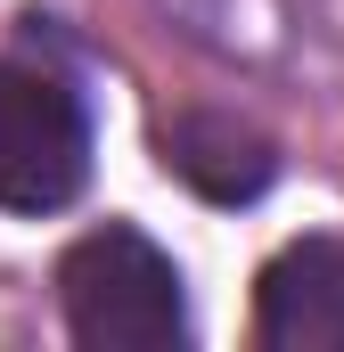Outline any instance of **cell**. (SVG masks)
Listing matches in <instances>:
<instances>
[{"label": "cell", "mask_w": 344, "mask_h": 352, "mask_svg": "<svg viewBox=\"0 0 344 352\" xmlns=\"http://www.w3.org/2000/svg\"><path fill=\"white\" fill-rule=\"evenodd\" d=\"M58 303L66 328L90 352H164L189 336V303H180V270L164 246H148L140 230L107 221L58 263Z\"/></svg>", "instance_id": "1"}, {"label": "cell", "mask_w": 344, "mask_h": 352, "mask_svg": "<svg viewBox=\"0 0 344 352\" xmlns=\"http://www.w3.org/2000/svg\"><path fill=\"white\" fill-rule=\"evenodd\" d=\"M90 173V123L74 90L33 66H0V205L58 213Z\"/></svg>", "instance_id": "2"}, {"label": "cell", "mask_w": 344, "mask_h": 352, "mask_svg": "<svg viewBox=\"0 0 344 352\" xmlns=\"http://www.w3.org/2000/svg\"><path fill=\"white\" fill-rule=\"evenodd\" d=\"M164 173H180L197 197H213V205H246V197H262V180H270V148H262L255 131L222 123V115H180L164 131Z\"/></svg>", "instance_id": "4"}, {"label": "cell", "mask_w": 344, "mask_h": 352, "mask_svg": "<svg viewBox=\"0 0 344 352\" xmlns=\"http://www.w3.org/2000/svg\"><path fill=\"white\" fill-rule=\"evenodd\" d=\"M255 336L270 352H344V238H295L262 263Z\"/></svg>", "instance_id": "3"}]
</instances>
